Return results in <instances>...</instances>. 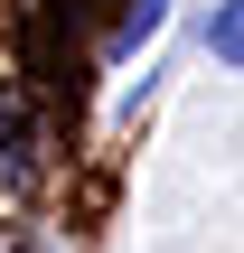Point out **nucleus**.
I'll list each match as a JSON object with an SVG mask.
<instances>
[{
    "label": "nucleus",
    "mask_w": 244,
    "mask_h": 253,
    "mask_svg": "<svg viewBox=\"0 0 244 253\" xmlns=\"http://www.w3.org/2000/svg\"><path fill=\"white\" fill-rule=\"evenodd\" d=\"M207 56H216V66H244V0H216V19H207Z\"/></svg>",
    "instance_id": "obj_1"
},
{
    "label": "nucleus",
    "mask_w": 244,
    "mask_h": 253,
    "mask_svg": "<svg viewBox=\"0 0 244 253\" xmlns=\"http://www.w3.org/2000/svg\"><path fill=\"white\" fill-rule=\"evenodd\" d=\"M160 19H169V0H132V9H122V28H113V47H141Z\"/></svg>",
    "instance_id": "obj_2"
},
{
    "label": "nucleus",
    "mask_w": 244,
    "mask_h": 253,
    "mask_svg": "<svg viewBox=\"0 0 244 253\" xmlns=\"http://www.w3.org/2000/svg\"><path fill=\"white\" fill-rule=\"evenodd\" d=\"M38 253H56V244H38Z\"/></svg>",
    "instance_id": "obj_3"
}]
</instances>
